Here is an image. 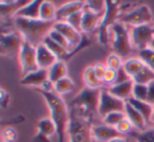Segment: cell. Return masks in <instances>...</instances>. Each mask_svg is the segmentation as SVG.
<instances>
[{
    "mask_svg": "<svg viewBox=\"0 0 154 142\" xmlns=\"http://www.w3.org/2000/svg\"><path fill=\"white\" fill-rule=\"evenodd\" d=\"M39 91L45 98L51 112V120L54 122L57 131L56 135L58 137V142H64L70 122V109H68V105L64 103L62 98L56 92L43 89H40Z\"/></svg>",
    "mask_w": 154,
    "mask_h": 142,
    "instance_id": "cell-1",
    "label": "cell"
},
{
    "mask_svg": "<svg viewBox=\"0 0 154 142\" xmlns=\"http://www.w3.org/2000/svg\"><path fill=\"white\" fill-rule=\"evenodd\" d=\"M14 22L17 30L23 36V40L32 44L35 47L42 43L54 26V22L28 18H15Z\"/></svg>",
    "mask_w": 154,
    "mask_h": 142,
    "instance_id": "cell-2",
    "label": "cell"
},
{
    "mask_svg": "<svg viewBox=\"0 0 154 142\" xmlns=\"http://www.w3.org/2000/svg\"><path fill=\"white\" fill-rule=\"evenodd\" d=\"M100 92V89L85 87L76 97L71 100L69 106L70 108H75L76 110H82L85 116L94 115L95 112H98Z\"/></svg>",
    "mask_w": 154,
    "mask_h": 142,
    "instance_id": "cell-3",
    "label": "cell"
},
{
    "mask_svg": "<svg viewBox=\"0 0 154 142\" xmlns=\"http://www.w3.org/2000/svg\"><path fill=\"white\" fill-rule=\"evenodd\" d=\"M68 134L69 142H92V127L75 108H70Z\"/></svg>",
    "mask_w": 154,
    "mask_h": 142,
    "instance_id": "cell-4",
    "label": "cell"
},
{
    "mask_svg": "<svg viewBox=\"0 0 154 142\" xmlns=\"http://www.w3.org/2000/svg\"><path fill=\"white\" fill-rule=\"evenodd\" d=\"M118 15L119 7L117 1H106V10L98 27V41L101 45H108L110 38L109 31L111 30L112 26L117 22L116 20L118 19Z\"/></svg>",
    "mask_w": 154,
    "mask_h": 142,
    "instance_id": "cell-5",
    "label": "cell"
},
{
    "mask_svg": "<svg viewBox=\"0 0 154 142\" xmlns=\"http://www.w3.org/2000/svg\"><path fill=\"white\" fill-rule=\"evenodd\" d=\"M111 32L113 33V41L112 48L114 53L119 55L120 57L127 56L132 52V41L131 36L124 24L117 21L112 26Z\"/></svg>",
    "mask_w": 154,
    "mask_h": 142,
    "instance_id": "cell-6",
    "label": "cell"
},
{
    "mask_svg": "<svg viewBox=\"0 0 154 142\" xmlns=\"http://www.w3.org/2000/svg\"><path fill=\"white\" fill-rule=\"evenodd\" d=\"M18 56H19L20 66H21L22 76H26L30 72L39 69L36 60V47L32 44L23 40Z\"/></svg>",
    "mask_w": 154,
    "mask_h": 142,
    "instance_id": "cell-7",
    "label": "cell"
},
{
    "mask_svg": "<svg viewBox=\"0 0 154 142\" xmlns=\"http://www.w3.org/2000/svg\"><path fill=\"white\" fill-rule=\"evenodd\" d=\"M152 20V13L150 11L148 5H140L132 11L128 12L124 16L119 18L118 21L124 24H129V26L137 27L143 26V24H150Z\"/></svg>",
    "mask_w": 154,
    "mask_h": 142,
    "instance_id": "cell-8",
    "label": "cell"
},
{
    "mask_svg": "<svg viewBox=\"0 0 154 142\" xmlns=\"http://www.w3.org/2000/svg\"><path fill=\"white\" fill-rule=\"evenodd\" d=\"M131 41L138 51L150 47L152 39L154 37L153 27L150 24H143V26L133 27L131 29Z\"/></svg>",
    "mask_w": 154,
    "mask_h": 142,
    "instance_id": "cell-9",
    "label": "cell"
},
{
    "mask_svg": "<svg viewBox=\"0 0 154 142\" xmlns=\"http://www.w3.org/2000/svg\"><path fill=\"white\" fill-rule=\"evenodd\" d=\"M126 102L112 95L108 90H101L99 99L98 114L101 117L113 111H125Z\"/></svg>",
    "mask_w": 154,
    "mask_h": 142,
    "instance_id": "cell-10",
    "label": "cell"
},
{
    "mask_svg": "<svg viewBox=\"0 0 154 142\" xmlns=\"http://www.w3.org/2000/svg\"><path fill=\"white\" fill-rule=\"evenodd\" d=\"M23 40L16 32L2 33L0 38V52L2 55L14 56L19 54Z\"/></svg>",
    "mask_w": 154,
    "mask_h": 142,
    "instance_id": "cell-11",
    "label": "cell"
},
{
    "mask_svg": "<svg viewBox=\"0 0 154 142\" xmlns=\"http://www.w3.org/2000/svg\"><path fill=\"white\" fill-rule=\"evenodd\" d=\"M53 29L58 31L59 33H61V34L68 39L72 50L79 45V44L82 43V38H84V35L82 34V32L77 31L76 29L71 27L70 24H66V21H55L54 22Z\"/></svg>",
    "mask_w": 154,
    "mask_h": 142,
    "instance_id": "cell-12",
    "label": "cell"
},
{
    "mask_svg": "<svg viewBox=\"0 0 154 142\" xmlns=\"http://www.w3.org/2000/svg\"><path fill=\"white\" fill-rule=\"evenodd\" d=\"M36 60L38 68L45 70H49L57 62L56 56L42 43L36 46Z\"/></svg>",
    "mask_w": 154,
    "mask_h": 142,
    "instance_id": "cell-13",
    "label": "cell"
},
{
    "mask_svg": "<svg viewBox=\"0 0 154 142\" xmlns=\"http://www.w3.org/2000/svg\"><path fill=\"white\" fill-rule=\"evenodd\" d=\"M86 8L85 1H70L62 5L59 9H57L56 13V21H66L73 14L82 12Z\"/></svg>",
    "mask_w": 154,
    "mask_h": 142,
    "instance_id": "cell-14",
    "label": "cell"
},
{
    "mask_svg": "<svg viewBox=\"0 0 154 142\" xmlns=\"http://www.w3.org/2000/svg\"><path fill=\"white\" fill-rule=\"evenodd\" d=\"M48 81H49V71L45 69H37L22 76V79L20 80V84L24 86L42 87Z\"/></svg>",
    "mask_w": 154,
    "mask_h": 142,
    "instance_id": "cell-15",
    "label": "cell"
},
{
    "mask_svg": "<svg viewBox=\"0 0 154 142\" xmlns=\"http://www.w3.org/2000/svg\"><path fill=\"white\" fill-rule=\"evenodd\" d=\"M92 137L99 142H108L114 138L120 137V134L115 127L101 124L92 126Z\"/></svg>",
    "mask_w": 154,
    "mask_h": 142,
    "instance_id": "cell-16",
    "label": "cell"
},
{
    "mask_svg": "<svg viewBox=\"0 0 154 142\" xmlns=\"http://www.w3.org/2000/svg\"><path fill=\"white\" fill-rule=\"evenodd\" d=\"M42 1L40 0H34V1H28L26 5L20 8L16 14L14 15L15 18H28V19H39V12H40V5Z\"/></svg>",
    "mask_w": 154,
    "mask_h": 142,
    "instance_id": "cell-17",
    "label": "cell"
},
{
    "mask_svg": "<svg viewBox=\"0 0 154 142\" xmlns=\"http://www.w3.org/2000/svg\"><path fill=\"white\" fill-rule=\"evenodd\" d=\"M42 44L56 56L57 60H61V62H64V60H70L72 56L75 55V53L73 51H69V50L64 49L63 47H61L60 45H58L57 43H55L54 40H52L49 36H47L45 39H43Z\"/></svg>",
    "mask_w": 154,
    "mask_h": 142,
    "instance_id": "cell-18",
    "label": "cell"
},
{
    "mask_svg": "<svg viewBox=\"0 0 154 142\" xmlns=\"http://www.w3.org/2000/svg\"><path fill=\"white\" fill-rule=\"evenodd\" d=\"M133 86H134V82L132 80L125 83H120V84L112 85L108 91L112 95L117 98V99L122 100V101H127V100L132 97Z\"/></svg>",
    "mask_w": 154,
    "mask_h": 142,
    "instance_id": "cell-19",
    "label": "cell"
},
{
    "mask_svg": "<svg viewBox=\"0 0 154 142\" xmlns=\"http://www.w3.org/2000/svg\"><path fill=\"white\" fill-rule=\"evenodd\" d=\"M101 15L95 14L89 10H84L82 22V33H92L97 27H99L101 20Z\"/></svg>",
    "mask_w": 154,
    "mask_h": 142,
    "instance_id": "cell-20",
    "label": "cell"
},
{
    "mask_svg": "<svg viewBox=\"0 0 154 142\" xmlns=\"http://www.w3.org/2000/svg\"><path fill=\"white\" fill-rule=\"evenodd\" d=\"M124 112H125V115H126V118L128 119L131 122V124L133 125V127L139 129V131H143V129L145 128V126L147 125V122L145 121L143 117L141 116L134 107H132L128 102H126Z\"/></svg>",
    "mask_w": 154,
    "mask_h": 142,
    "instance_id": "cell-21",
    "label": "cell"
},
{
    "mask_svg": "<svg viewBox=\"0 0 154 142\" xmlns=\"http://www.w3.org/2000/svg\"><path fill=\"white\" fill-rule=\"evenodd\" d=\"M126 102H128L132 107H134L141 116L143 117L145 121L147 123H149L152 120V114H153V105L149 104L148 102L145 101H139L134 98L131 97L130 99H128Z\"/></svg>",
    "mask_w": 154,
    "mask_h": 142,
    "instance_id": "cell-22",
    "label": "cell"
},
{
    "mask_svg": "<svg viewBox=\"0 0 154 142\" xmlns=\"http://www.w3.org/2000/svg\"><path fill=\"white\" fill-rule=\"evenodd\" d=\"M48 71H49V81L53 84H55L61 79L66 78V73H68L66 63L61 62V60H57Z\"/></svg>",
    "mask_w": 154,
    "mask_h": 142,
    "instance_id": "cell-23",
    "label": "cell"
},
{
    "mask_svg": "<svg viewBox=\"0 0 154 142\" xmlns=\"http://www.w3.org/2000/svg\"><path fill=\"white\" fill-rule=\"evenodd\" d=\"M26 1H14V0H10V1H0V13L2 17H7L9 15H15L16 12L22 8L23 5H26Z\"/></svg>",
    "mask_w": 154,
    "mask_h": 142,
    "instance_id": "cell-24",
    "label": "cell"
},
{
    "mask_svg": "<svg viewBox=\"0 0 154 142\" xmlns=\"http://www.w3.org/2000/svg\"><path fill=\"white\" fill-rule=\"evenodd\" d=\"M56 13L57 9L51 1H42L39 12V19L43 21L54 22V20H56Z\"/></svg>",
    "mask_w": 154,
    "mask_h": 142,
    "instance_id": "cell-25",
    "label": "cell"
},
{
    "mask_svg": "<svg viewBox=\"0 0 154 142\" xmlns=\"http://www.w3.org/2000/svg\"><path fill=\"white\" fill-rule=\"evenodd\" d=\"M84 81L87 84V87L93 89H99L100 86L103 85V81H100L94 72V68L93 66L87 67V69L84 72Z\"/></svg>",
    "mask_w": 154,
    "mask_h": 142,
    "instance_id": "cell-26",
    "label": "cell"
},
{
    "mask_svg": "<svg viewBox=\"0 0 154 142\" xmlns=\"http://www.w3.org/2000/svg\"><path fill=\"white\" fill-rule=\"evenodd\" d=\"M145 66L146 65L143 64V62L140 58H130V60H127L122 65L125 70L128 72V74L132 79L138 73L139 71L143 70Z\"/></svg>",
    "mask_w": 154,
    "mask_h": 142,
    "instance_id": "cell-27",
    "label": "cell"
},
{
    "mask_svg": "<svg viewBox=\"0 0 154 142\" xmlns=\"http://www.w3.org/2000/svg\"><path fill=\"white\" fill-rule=\"evenodd\" d=\"M134 84L149 85L154 81V71L150 69L149 67L145 66L143 70H140L134 78L132 79Z\"/></svg>",
    "mask_w": 154,
    "mask_h": 142,
    "instance_id": "cell-28",
    "label": "cell"
},
{
    "mask_svg": "<svg viewBox=\"0 0 154 142\" xmlns=\"http://www.w3.org/2000/svg\"><path fill=\"white\" fill-rule=\"evenodd\" d=\"M73 89H74V83L68 76L61 79V80H59L58 82H56L54 84V92H56L59 95L66 92H70Z\"/></svg>",
    "mask_w": 154,
    "mask_h": 142,
    "instance_id": "cell-29",
    "label": "cell"
},
{
    "mask_svg": "<svg viewBox=\"0 0 154 142\" xmlns=\"http://www.w3.org/2000/svg\"><path fill=\"white\" fill-rule=\"evenodd\" d=\"M124 119H126V115L124 111H113L103 117V124L112 127H116L118 123L122 122Z\"/></svg>",
    "mask_w": 154,
    "mask_h": 142,
    "instance_id": "cell-30",
    "label": "cell"
},
{
    "mask_svg": "<svg viewBox=\"0 0 154 142\" xmlns=\"http://www.w3.org/2000/svg\"><path fill=\"white\" fill-rule=\"evenodd\" d=\"M37 128H38L39 133H42L47 136H52L54 134H56V126L54 124V122L49 118L41 119L37 124Z\"/></svg>",
    "mask_w": 154,
    "mask_h": 142,
    "instance_id": "cell-31",
    "label": "cell"
},
{
    "mask_svg": "<svg viewBox=\"0 0 154 142\" xmlns=\"http://www.w3.org/2000/svg\"><path fill=\"white\" fill-rule=\"evenodd\" d=\"M138 56L141 60L143 62V64L147 67H149L150 69L154 71V50L151 48H146L143 50L138 51Z\"/></svg>",
    "mask_w": 154,
    "mask_h": 142,
    "instance_id": "cell-32",
    "label": "cell"
},
{
    "mask_svg": "<svg viewBox=\"0 0 154 142\" xmlns=\"http://www.w3.org/2000/svg\"><path fill=\"white\" fill-rule=\"evenodd\" d=\"M48 36H49L52 40H54L55 43H57L58 45H60L61 47H63L64 49L69 50V51H72V48H71V45L68 41V39H66V37L61 34V33L58 32V31L52 29V30L50 31V33H49Z\"/></svg>",
    "mask_w": 154,
    "mask_h": 142,
    "instance_id": "cell-33",
    "label": "cell"
},
{
    "mask_svg": "<svg viewBox=\"0 0 154 142\" xmlns=\"http://www.w3.org/2000/svg\"><path fill=\"white\" fill-rule=\"evenodd\" d=\"M132 98L139 101L147 102L148 98V85H141V84H134L132 91Z\"/></svg>",
    "mask_w": 154,
    "mask_h": 142,
    "instance_id": "cell-34",
    "label": "cell"
},
{
    "mask_svg": "<svg viewBox=\"0 0 154 142\" xmlns=\"http://www.w3.org/2000/svg\"><path fill=\"white\" fill-rule=\"evenodd\" d=\"M85 9L98 15H103L106 10V1H87Z\"/></svg>",
    "mask_w": 154,
    "mask_h": 142,
    "instance_id": "cell-35",
    "label": "cell"
},
{
    "mask_svg": "<svg viewBox=\"0 0 154 142\" xmlns=\"http://www.w3.org/2000/svg\"><path fill=\"white\" fill-rule=\"evenodd\" d=\"M122 57L119 55L115 53L110 54L107 57V60H106V66H107L108 69H112V70L117 71L119 68L122 67Z\"/></svg>",
    "mask_w": 154,
    "mask_h": 142,
    "instance_id": "cell-36",
    "label": "cell"
},
{
    "mask_svg": "<svg viewBox=\"0 0 154 142\" xmlns=\"http://www.w3.org/2000/svg\"><path fill=\"white\" fill-rule=\"evenodd\" d=\"M82 15H84V11L78 12V13H75V14H73L72 16H70V17L66 20V22L70 24L71 27H73L74 29H76L77 31L82 32Z\"/></svg>",
    "mask_w": 154,
    "mask_h": 142,
    "instance_id": "cell-37",
    "label": "cell"
},
{
    "mask_svg": "<svg viewBox=\"0 0 154 142\" xmlns=\"http://www.w3.org/2000/svg\"><path fill=\"white\" fill-rule=\"evenodd\" d=\"M17 140V131L13 127H5L2 131V141L15 142Z\"/></svg>",
    "mask_w": 154,
    "mask_h": 142,
    "instance_id": "cell-38",
    "label": "cell"
},
{
    "mask_svg": "<svg viewBox=\"0 0 154 142\" xmlns=\"http://www.w3.org/2000/svg\"><path fill=\"white\" fill-rule=\"evenodd\" d=\"M134 137L136 138L137 142H154V129H150L136 136L134 135Z\"/></svg>",
    "mask_w": 154,
    "mask_h": 142,
    "instance_id": "cell-39",
    "label": "cell"
},
{
    "mask_svg": "<svg viewBox=\"0 0 154 142\" xmlns=\"http://www.w3.org/2000/svg\"><path fill=\"white\" fill-rule=\"evenodd\" d=\"M133 125L131 124V122L128 120V119H124L122 122H119L117 124V126L115 127L116 129L118 131V133L122 135V134H127V133H130L131 129H132Z\"/></svg>",
    "mask_w": 154,
    "mask_h": 142,
    "instance_id": "cell-40",
    "label": "cell"
},
{
    "mask_svg": "<svg viewBox=\"0 0 154 142\" xmlns=\"http://www.w3.org/2000/svg\"><path fill=\"white\" fill-rule=\"evenodd\" d=\"M116 78H117V71L112 70V69H108L107 72H106V74H105V78H103V82L112 86V85L115 84Z\"/></svg>",
    "mask_w": 154,
    "mask_h": 142,
    "instance_id": "cell-41",
    "label": "cell"
},
{
    "mask_svg": "<svg viewBox=\"0 0 154 142\" xmlns=\"http://www.w3.org/2000/svg\"><path fill=\"white\" fill-rule=\"evenodd\" d=\"M128 81H132V78L129 76L124 67H122L117 70V78H116L115 84H120V83L128 82Z\"/></svg>",
    "mask_w": 154,
    "mask_h": 142,
    "instance_id": "cell-42",
    "label": "cell"
},
{
    "mask_svg": "<svg viewBox=\"0 0 154 142\" xmlns=\"http://www.w3.org/2000/svg\"><path fill=\"white\" fill-rule=\"evenodd\" d=\"M93 68H94V72L97 76V78H98L100 81H103V78H105L106 72H107V70H108L107 66L103 65V64H101V63H98V64L94 65Z\"/></svg>",
    "mask_w": 154,
    "mask_h": 142,
    "instance_id": "cell-43",
    "label": "cell"
},
{
    "mask_svg": "<svg viewBox=\"0 0 154 142\" xmlns=\"http://www.w3.org/2000/svg\"><path fill=\"white\" fill-rule=\"evenodd\" d=\"M147 102L154 106V81L148 85V98Z\"/></svg>",
    "mask_w": 154,
    "mask_h": 142,
    "instance_id": "cell-44",
    "label": "cell"
},
{
    "mask_svg": "<svg viewBox=\"0 0 154 142\" xmlns=\"http://www.w3.org/2000/svg\"><path fill=\"white\" fill-rule=\"evenodd\" d=\"M32 142H52V141L50 140L49 136L37 131V134L34 136V138L32 139Z\"/></svg>",
    "mask_w": 154,
    "mask_h": 142,
    "instance_id": "cell-45",
    "label": "cell"
},
{
    "mask_svg": "<svg viewBox=\"0 0 154 142\" xmlns=\"http://www.w3.org/2000/svg\"><path fill=\"white\" fill-rule=\"evenodd\" d=\"M0 95H1V105H2V107H5V106H7V103H8L7 100H9V95H8L3 89H1Z\"/></svg>",
    "mask_w": 154,
    "mask_h": 142,
    "instance_id": "cell-46",
    "label": "cell"
},
{
    "mask_svg": "<svg viewBox=\"0 0 154 142\" xmlns=\"http://www.w3.org/2000/svg\"><path fill=\"white\" fill-rule=\"evenodd\" d=\"M108 142H127V140L122 137H117V138H114V139L110 140V141H108Z\"/></svg>",
    "mask_w": 154,
    "mask_h": 142,
    "instance_id": "cell-47",
    "label": "cell"
},
{
    "mask_svg": "<svg viewBox=\"0 0 154 142\" xmlns=\"http://www.w3.org/2000/svg\"><path fill=\"white\" fill-rule=\"evenodd\" d=\"M150 48H151V49H153V50H154V37H153V39H152L151 44H150Z\"/></svg>",
    "mask_w": 154,
    "mask_h": 142,
    "instance_id": "cell-48",
    "label": "cell"
},
{
    "mask_svg": "<svg viewBox=\"0 0 154 142\" xmlns=\"http://www.w3.org/2000/svg\"><path fill=\"white\" fill-rule=\"evenodd\" d=\"M152 121L154 122V106H153V114H152Z\"/></svg>",
    "mask_w": 154,
    "mask_h": 142,
    "instance_id": "cell-49",
    "label": "cell"
},
{
    "mask_svg": "<svg viewBox=\"0 0 154 142\" xmlns=\"http://www.w3.org/2000/svg\"><path fill=\"white\" fill-rule=\"evenodd\" d=\"M153 33H154V26H153Z\"/></svg>",
    "mask_w": 154,
    "mask_h": 142,
    "instance_id": "cell-50",
    "label": "cell"
},
{
    "mask_svg": "<svg viewBox=\"0 0 154 142\" xmlns=\"http://www.w3.org/2000/svg\"><path fill=\"white\" fill-rule=\"evenodd\" d=\"M1 142H5V141H1Z\"/></svg>",
    "mask_w": 154,
    "mask_h": 142,
    "instance_id": "cell-51",
    "label": "cell"
}]
</instances>
